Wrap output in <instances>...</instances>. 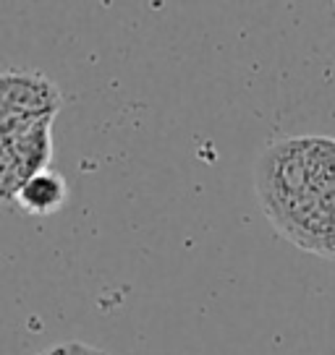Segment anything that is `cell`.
<instances>
[{"label": "cell", "instance_id": "5b68a950", "mask_svg": "<svg viewBox=\"0 0 335 355\" xmlns=\"http://www.w3.org/2000/svg\"><path fill=\"white\" fill-rule=\"evenodd\" d=\"M304 159L309 189L317 196L335 193V141L325 136H304Z\"/></svg>", "mask_w": 335, "mask_h": 355}, {"label": "cell", "instance_id": "7a4b0ae2", "mask_svg": "<svg viewBox=\"0 0 335 355\" xmlns=\"http://www.w3.org/2000/svg\"><path fill=\"white\" fill-rule=\"evenodd\" d=\"M53 118L56 115H45L32 128L16 136H0V191L6 201H16V193L22 191L24 183L50 165Z\"/></svg>", "mask_w": 335, "mask_h": 355}, {"label": "cell", "instance_id": "3957f363", "mask_svg": "<svg viewBox=\"0 0 335 355\" xmlns=\"http://www.w3.org/2000/svg\"><path fill=\"white\" fill-rule=\"evenodd\" d=\"M63 107L60 89L40 71H3L0 76V115H58Z\"/></svg>", "mask_w": 335, "mask_h": 355}, {"label": "cell", "instance_id": "8992f818", "mask_svg": "<svg viewBox=\"0 0 335 355\" xmlns=\"http://www.w3.org/2000/svg\"><path fill=\"white\" fill-rule=\"evenodd\" d=\"M68 350H71V355H108L100 347H92V345L84 343H68Z\"/></svg>", "mask_w": 335, "mask_h": 355}, {"label": "cell", "instance_id": "52a82bcc", "mask_svg": "<svg viewBox=\"0 0 335 355\" xmlns=\"http://www.w3.org/2000/svg\"><path fill=\"white\" fill-rule=\"evenodd\" d=\"M37 355H71V350H68V343L66 345H56V347H50V350H42V353Z\"/></svg>", "mask_w": 335, "mask_h": 355}, {"label": "cell", "instance_id": "277c9868", "mask_svg": "<svg viewBox=\"0 0 335 355\" xmlns=\"http://www.w3.org/2000/svg\"><path fill=\"white\" fill-rule=\"evenodd\" d=\"M68 201V183L66 178L56 173V170H42L32 175L16 193V204L22 207L26 214L34 217H47L56 214L63 204Z\"/></svg>", "mask_w": 335, "mask_h": 355}, {"label": "cell", "instance_id": "6da1fadb", "mask_svg": "<svg viewBox=\"0 0 335 355\" xmlns=\"http://www.w3.org/2000/svg\"><path fill=\"white\" fill-rule=\"evenodd\" d=\"M254 191L268 220L280 217L288 207L312 193L304 159V136L278 139L262 152L254 173Z\"/></svg>", "mask_w": 335, "mask_h": 355}]
</instances>
